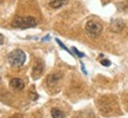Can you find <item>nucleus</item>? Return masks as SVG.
<instances>
[{"instance_id":"f257e3e1","label":"nucleus","mask_w":128,"mask_h":118,"mask_svg":"<svg viewBox=\"0 0 128 118\" xmlns=\"http://www.w3.org/2000/svg\"><path fill=\"white\" fill-rule=\"evenodd\" d=\"M26 62V54L22 50H14L8 55V63L13 67H21Z\"/></svg>"},{"instance_id":"f03ea898","label":"nucleus","mask_w":128,"mask_h":118,"mask_svg":"<svg viewBox=\"0 0 128 118\" xmlns=\"http://www.w3.org/2000/svg\"><path fill=\"white\" fill-rule=\"evenodd\" d=\"M12 25L16 28H28V27H34L36 26V20L33 17L26 16V17H16L13 20Z\"/></svg>"},{"instance_id":"7ed1b4c3","label":"nucleus","mask_w":128,"mask_h":118,"mask_svg":"<svg viewBox=\"0 0 128 118\" xmlns=\"http://www.w3.org/2000/svg\"><path fill=\"white\" fill-rule=\"evenodd\" d=\"M85 31L90 38H98L102 32V25L96 20H88L85 25Z\"/></svg>"},{"instance_id":"20e7f679","label":"nucleus","mask_w":128,"mask_h":118,"mask_svg":"<svg viewBox=\"0 0 128 118\" xmlns=\"http://www.w3.org/2000/svg\"><path fill=\"white\" fill-rule=\"evenodd\" d=\"M42 72H44V64H42V62L38 60V62L34 64V66H33V70H32V77H33L34 79H38L40 76L42 75Z\"/></svg>"},{"instance_id":"39448f33","label":"nucleus","mask_w":128,"mask_h":118,"mask_svg":"<svg viewBox=\"0 0 128 118\" xmlns=\"http://www.w3.org/2000/svg\"><path fill=\"white\" fill-rule=\"evenodd\" d=\"M61 78H62V75L60 72H54V73H50L46 78V83L48 85H50V86H54V85H56L60 82Z\"/></svg>"},{"instance_id":"423d86ee","label":"nucleus","mask_w":128,"mask_h":118,"mask_svg":"<svg viewBox=\"0 0 128 118\" xmlns=\"http://www.w3.org/2000/svg\"><path fill=\"white\" fill-rule=\"evenodd\" d=\"M124 28V20H121V19H114V20H112V23H110V30H112L113 32L119 33V32H121Z\"/></svg>"},{"instance_id":"0eeeda50","label":"nucleus","mask_w":128,"mask_h":118,"mask_svg":"<svg viewBox=\"0 0 128 118\" xmlns=\"http://www.w3.org/2000/svg\"><path fill=\"white\" fill-rule=\"evenodd\" d=\"M10 85H11V87L13 90L16 91H20L25 87V84H24V82L20 78H12L11 82H10Z\"/></svg>"},{"instance_id":"6e6552de","label":"nucleus","mask_w":128,"mask_h":118,"mask_svg":"<svg viewBox=\"0 0 128 118\" xmlns=\"http://www.w3.org/2000/svg\"><path fill=\"white\" fill-rule=\"evenodd\" d=\"M67 1L68 0H50L48 4H50V7L56 10V8H60L62 6H65L67 4Z\"/></svg>"},{"instance_id":"1a4fd4ad","label":"nucleus","mask_w":128,"mask_h":118,"mask_svg":"<svg viewBox=\"0 0 128 118\" xmlns=\"http://www.w3.org/2000/svg\"><path fill=\"white\" fill-rule=\"evenodd\" d=\"M50 114H52L53 118H65V113H64L61 110L56 109V107H54V109L50 110Z\"/></svg>"},{"instance_id":"9d476101","label":"nucleus","mask_w":128,"mask_h":118,"mask_svg":"<svg viewBox=\"0 0 128 118\" xmlns=\"http://www.w3.org/2000/svg\"><path fill=\"white\" fill-rule=\"evenodd\" d=\"M72 50H73V52L74 53H75V54L78 55V57H80V58H82V57H84V53H82V52H80V51H78V50H76V48H75V47H73V48H72Z\"/></svg>"},{"instance_id":"9b49d317","label":"nucleus","mask_w":128,"mask_h":118,"mask_svg":"<svg viewBox=\"0 0 128 118\" xmlns=\"http://www.w3.org/2000/svg\"><path fill=\"white\" fill-rule=\"evenodd\" d=\"M56 43H58L59 45H60V47H61V48H64V50H66L67 52H70V50H68V48H67V47L65 46V45H64V44H62V43H61V41H60V40H59V39H56Z\"/></svg>"},{"instance_id":"f8f14e48","label":"nucleus","mask_w":128,"mask_h":118,"mask_svg":"<svg viewBox=\"0 0 128 118\" xmlns=\"http://www.w3.org/2000/svg\"><path fill=\"white\" fill-rule=\"evenodd\" d=\"M101 64H102L104 66H109V65H110V60H108V59H104V60H101Z\"/></svg>"},{"instance_id":"ddd939ff","label":"nucleus","mask_w":128,"mask_h":118,"mask_svg":"<svg viewBox=\"0 0 128 118\" xmlns=\"http://www.w3.org/2000/svg\"><path fill=\"white\" fill-rule=\"evenodd\" d=\"M10 118H24L21 114H14V116H12V117H10Z\"/></svg>"},{"instance_id":"4468645a","label":"nucleus","mask_w":128,"mask_h":118,"mask_svg":"<svg viewBox=\"0 0 128 118\" xmlns=\"http://www.w3.org/2000/svg\"><path fill=\"white\" fill-rule=\"evenodd\" d=\"M2 41H4V35L0 34V44H2Z\"/></svg>"}]
</instances>
